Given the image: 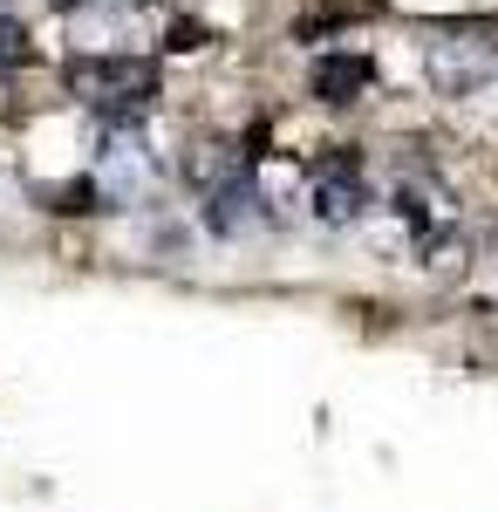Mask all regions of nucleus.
Here are the masks:
<instances>
[{"label": "nucleus", "instance_id": "nucleus-6", "mask_svg": "<svg viewBox=\"0 0 498 512\" xmlns=\"http://www.w3.org/2000/svg\"><path fill=\"white\" fill-rule=\"evenodd\" d=\"M21 62H35V41L21 21H0V69H21Z\"/></svg>", "mask_w": 498, "mask_h": 512}, {"label": "nucleus", "instance_id": "nucleus-7", "mask_svg": "<svg viewBox=\"0 0 498 512\" xmlns=\"http://www.w3.org/2000/svg\"><path fill=\"white\" fill-rule=\"evenodd\" d=\"M48 7H62V14H82V7H96V0H48Z\"/></svg>", "mask_w": 498, "mask_h": 512}, {"label": "nucleus", "instance_id": "nucleus-3", "mask_svg": "<svg viewBox=\"0 0 498 512\" xmlns=\"http://www.w3.org/2000/svg\"><path fill=\"white\" fill-rule=\"evenodd\" d=\"M362 205H369V185H362V164L348 158V151L328 158V164H314V178H307V212H314L321 226H355Z\"/></svg>", "mask_w": 498, "mask_h": 512}, {"label": "nucleus", "instance_id": "nucleus-5", "mask_svg": "<svg viewBox=\"0 0 498 512\" xmlns=\"http://www.w3.org/2000/svg\"><path fill=\"white\" fill-rule=\"evenodd\" d=\"M35 198H41V205H48V212H69V219H76V212H96V205H103L89 178H69V185H41Z\"/></svg>", "mask_w": 498, "mask_h": 512}, {"label": "nucleus", "instance_id": "nucleus-2", "mask_svg": "<svg viewBox=\"0 0 498 512\" xmlns=\"http://www.w3.org/2000/svg\"><path fill=\"white\" fill-rule=\"evenodd\" d=\"M62 82H69L76 103L103 110V117H137L157 89V62H144V55H76Z\"/></svg>", "mask_w": 498, "mask_h": 512}, {"label": "nucleus", "instance_id": "nucleus-1", "mask_svg": "<svg viewBox=\"0 0 498 512\" xmlns=\"http://www.w3.org/2000/svg\"><path fill=\"white\" fill-rule=\"evenodd\" d=\"M164 178V158L151 151V137L137 130V117H110L96 137V198L103 205H144Z\"/></svg>", "mask_w": 498, "mask_h": 512}, {"label": "nucleus", "instance_id": "nucleus-4", "mask_svg": "<svg viewBox=\"0 0 498 512\" xmlns=\"http://www.w3.org/2000/svg\"><path fill=\"white\" fill-rule=\"evenodd\" d=\"M369 82H376V62H369V55H348V48H328V55L314 62V76H307V89H314L321 103H362V96H369Z\"/></svg>", "mask_w": 498, "mask_h": 512}]
</instances>
